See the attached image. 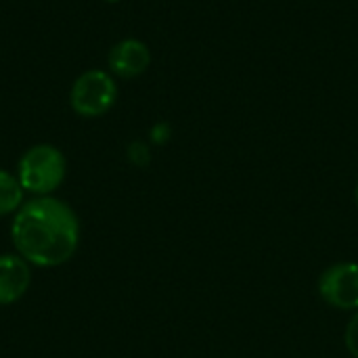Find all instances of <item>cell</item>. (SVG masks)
<instances>
[{"mask_svg": "<svg viewBox=\"0 0 358 358\" xmlns=\"http://www.w3.org/2000/svg\"><path fill=\"white\" fill-rule=\"evenodd\" d=\"M319 296L334 308L358 310V264L340 262L319 277Z\"/></svg>", "mask_w": 358, "mask_h": 358, "instance_id": "277c9868", "label": "cell"}, {"mask_svg": "<svg viewBox=\"0 0 358 358\" xmlns=\"http://www.w3.org/2000/svg\"><path fill=\"white\" fill-rule=\"evenodd\" d=\"M109 73L122 80L143 76L151 65V50L138 38H124L115 42L107 52Z\"/></svg>", "mask_w": 358, "mask_h": 358, "instance_id": "5b68a950", "label": "cell"}, {"mask_svg": "<svg viewBox=\"0 0 358 358\" xmlns=\"http://www.w3.org/2000/svg\"><path fill=\"white\" fill-rule=\"evenodd\" d=\"M117 101L115 78L105 69L82 71L69 88V107L78 117L94 120L111 111Z\"/></svg>", "mask_w": 358, "mask_h": 358, "instance_id": "3957f363", "label": "cell"}, {"mask_svg": "<svg viewBox=\"0 0 358 358\" xmlns=\"http://www.w3.org/2000/svg\"><path fill=\"white\" fill-rule=\"evenodd\" d=\"M67 174V159L63 151L55 145L40 143L29 147L17 166V178L23 191L34 197L50 195L61 187Z\"/></svg>", "mask_w": 358, "mask_h": 358, "instance_id": "7a4b0ae2", "label": "cell"}, {"mask_svg": "<svg viewBox=\"0 0 358 358\" xmlns=\"http://www.w3.org/2000/svg\"><path fill=\"white\" fill-rule=\"evenodd\" d=\"M355 199H357V206H358V185H357V191H355Z\"/></svg>", "mask_w": 358, "mask_h": 358, "instance_id": "9c48e42d", "label": "cell"}, {"mask_svg": "<svg viewBox=\"0 0 358 358\" xmlns=\"http://www.w3.org/2000/svg\"><path fill=\"white\" fill-rule=\"evenodd\" d=\"M23 193L17 174L0 170V216L17 212L23 206Z\"/></svg>", "mask_w": 358, "mask_h": 358, "instance_id": "52a82bcc", "label": "cell"}, {"mask_svg": "<svg viewBox=\"0 0 358 358\" xmlns=\"http://www.w3.org/2000/svg\"><path fill=\"white\" fill-rule=\"evenodd\" d=\"M10 239L27 264L52 268L65 264L76 254L80 222L65 201L42 195L29 199L15 212Z\"/></svg>", "mask_w": 358, "mask_h": 358, "instance_id": "6da1fadb", "label": "cell"}, {"mask_svg": "<svg viewBox=\"0 0 358 358\" xmlns=\"http://www.w3.org/2000/svg\"><path fill=\"white\" fill-rule=\"evenodd\" d=\"M105 2H117V0H105Z\"/></svg>", "mask_w": 358, "mask_h": 358, "instance_id": "30bf717a", "label": "cell"}, {"mask_svg": "<svg viewBox=\"0 0 358 358\" xmlns=\"http://www.w3.org/2000/svg\"><path fill=\"white\" fill-rule=\"evenodd\" d=\"M29 264L21 256H0V306H8L21 300L29 289Z\"/></svg>", "mask_w": 358, "mask_h": 358, "instance_id": "8992f818", "label": "cell"}, {"mask_svg": "<svg viewBox=\"0 0 358 358\" xmlns=\"http://www.w3.org/2000/svg\"><path fill=\"white\" fill-rule=\"evenodd\" d=\"M344 342H346V348L348 352L355 358H358V310L357 315L350 319L348 327H346V336H344Z\"/></svg>", "mask_w": 358, "mask_h": 358, "instance_id": "ba28073f", "label": "cell"}]
</instances>
